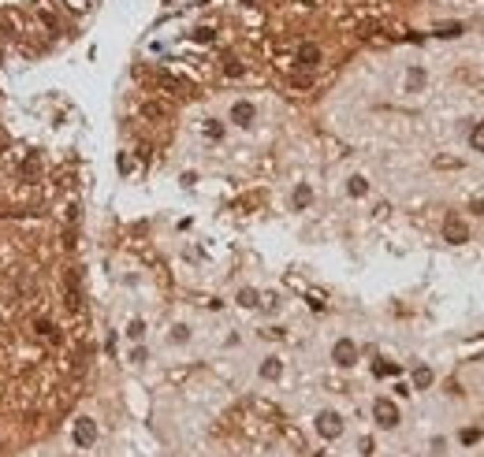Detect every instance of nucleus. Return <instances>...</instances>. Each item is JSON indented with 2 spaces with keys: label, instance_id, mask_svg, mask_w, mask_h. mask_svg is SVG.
<instances>
[{
  "label": "nucleus",
  "instance_id": "nucleus-1",
  "mask_svg": "<svg viewBox=\"0 0 484 457\" xmlns=\"http://www.w3.org/2000/svg\"><path fill=\"white\" fill-rule=\"evenodd\" d=\"M313 431L325 442H336V439L347 435V420H343V412H336V409H320L317 417H313Z\"/></svg>",
  "mask_w": 484,
  "mask_h": 457
},
{
  "label": "nucleus",
  "instance_id": "nucleus-2",
  "mask_svg": "<svg viewBox=\"0 0 484 457\" xmlns=\"http://www.w3.org/2000/svg\"><path fill=\"white\" fill-rule=\"evenodd\" d=\"M97 439H101V428H97V420L93 417H75L71 420V446L75 450H93Z\"/></svg>",
  "mask_w": 484,
  "mask_h": 457
},
{
  "label": "nucleus",
  "instance_id": "nucleus-3",
  "mask_svg": "<svg viewBox=\"0 0 484 457\" xmlns=\"http://www.w3.org/2000/svg\"><path fill=\"white\" fill-rule=\"evenodd\" d=\"M373 424H376V428H384V431H395L403 424V409L395 406L391 398H376L373 401Z\"/></svg>",
  "mask_w": 484,
  "mask_h": 457
},
{
  "label": "nucleus",
  "instance_id": "nucleus-4",
  "mask_svg": "<svg viewBox=\"0 0 484 457\" xmlns=\"http://www.w3.org/2000/svg\"><path fill=\"white\" fill-rule=\"evenodd\" d=\"M358 357H361V350H358V342H354L350 335H343V339L331 342V364L336 368H354Z\"/></svg>",
  "mask_w": 484,
  "mask_h": 457
},
{
  "label": "nucleus",
  "instance_id": "nucleus-5",
  "mask_svg": "<svg viewBox=\"0 0 484 457\" xmlns=\"http://www.w3.org/2000/svg\"><path fill=\"white\" fill-rule=\"evenodd\" d=\"M228 123L231 127H239V130H250L257 123V104L253 101H235L228 108Z\"/></svg>",
  "mask_w": 484,
  "mask_h": 457
},
{
  "label": "nucleus",
  "instance_id": "nucleus-6",
  "mask_svg": "<svg viewBox=\"0 0 484 457\" xmlns=\"http://www.w3.org/2000/svg\"><path fill=\"white\" fill-rule=\"evenodd\" d=\"M283 372H287V364H283V357H276V353H268L261 364H257V376L265 379V383H279L283 379Z\"/></svg>",
  "mask_w": 484,
  "mask_h": 457
},
{
  "label": "nucleus",
  "instance_id": "nucleus-7",
  "mask_svg": "<svg viewBox=\"0 0 484 457\" xmlns=\"http://www.w3.org/2000/svg\"><path fill=\"white\" fill-rule=\"evenodd\" d=\"M444 242H451V246L469 242V227L462 223L458 216H447V220H444Z\"/></svg>",
  "mask_w": 484,
  "mask_h": 457
},
{
  "label": "nucleus",
  "instance_id": "nucleus-8",
  "mask_svg": "<svg viewBox=\"0 0 484 457\" xmlns=\"http://www.w3.org/2000/svg\"><path fill=\"white\" fill-rule=\"evenodd\" d=\"M425 86H428V71L421 67V63H414L410 71H406V79H403V93H425Z\"/></svg>",
  "mask_w": 484,
  "mask_h": 457
},
{
  "label": "nucleus",
  "instance_id": "nucleus-9",
  "mask_svg": "<svg viewBox=\"0 0 484 457\" xmlns=\"http://www.w3.org/2000/svg\"><path fill=\"white\" fill-rule=\"evenodd\" d=\"M309 205H313V186H309V182H298V186L290 190V209H295V212H306Z\"/></svg>",
  "mask_w": 484,
  "mask_h": 457
},
{
  "label": "nucleus",
  "instance_id": "nucleus-10",
  "mask_svg": "<svg viewBox=\"0 0 484 457\" xmlns=\"http://www.w3.org/2000/svg\"><path fill=\"white\" fill-rule=\"evenodd\" d=\"M194 339V328H190V323H171V328H168V346H187Z\"/></svg>",
  "mask_w": 484,
  "mask_h": 457
},
{
  "label": "nucleus",
  "instance_id": "nucleus-11",
  "mask_svg": "<svg viewBox=\"0 0 484 457\" xmlns=\"http://www.w3.org/2000/svg\"><path fill=\"white\" fill-rule=\"evenodd\" d=\"M369 179H365V175H350L347 179V198H354V201H361V198H369Z\"/></svg>",
  "mask_w": 484,
  "mask_h": 457
},
{
  "label": "nucleus",
  "instance_id": "nucleus-12",
  "mask_svg": "<svg viewBox=\"0 0 484 457\" xmlns=\"http://www.w3.org/2000/svg\"><path fill=\"white\" fill-rule=\"evenodd\" d=\"M298 67H306V71H313L317 67V63H320V49L317 45H302V49H298Z\"/></svg>",
  "mask_w": 484,
  "mask_h": 457
},
{
  "label": "nucleus",
  "instance_id": "nucleus-13",
  "mask_svg": "<svg viewBox=\"0 0 484 457\" xmlns=\"http://www.w3.org/2000/svg\"><path fill=\"white\" fill-rule=\"evenodd\" d=\"M235 301H239L242 309H261V290H257V287H242L239 294H235Z\"/></svg>",
  "mask_w": 484,
  "mask_h": 457
},
{
  "label": "nucleus",
  "instance_id": "nucleus-14",
  "mask_svg": "<svg viewBox=\"0 0 484 457\" xmlns=\"http://www.w3.org/2000/svg\"><path fill=\"white\" fill-rule=\"evenodd\" d=\"M432 383H436V372L428 364H417L414 368V390H428Z\"/></svg>",
  "mask_w": 484,
  "mask_h": 457
},
{
  "label": "nucleus",
  "instance_id": "nucleus-15",
  "mask_svg": "<svg viewBox=\"0 0 484 457\" xmlns=\"http://www.w3.org/2000/svg\"><path fill=\"white\" fill-rule=\"evenodd\" d=\"M146 331H149V328H146V320H142V316L127 320V328H123V335L131 339V346H134V342H146Z\"/></svg>",
  "mask_w": 484,
  "mask_h": 457
},
{
  "label": "nucleus",
  "instance_id": "nucleus-16",
  "mask_svg": "<svg viewBox=\"0 0 484 457\" xmlns=\"http://www.w3.org/2000/svg\"><path fill=\"white\" fill-rule=\"evenodd\" d=\"M469 149L477 152V157H484V119L473 123V130H469Z\"/></svg>",
  "mask_w": 484,
  "mask_h": 457
},
{
  "label": "nucleus",
  "instance_id": "nucleus-17",
  "mask_svg": "<svg viewBox=\"0 0 484 457\" xmlns=\"http://www.w3.org/2000/svg\"><path fill=\"white\" fill-rule=\"evenodd\" d=\"M146 361H149V350H146L142 342H134L131 346V364H146Z\"/></svg>",
  "mask_w": 484,
  "mask_h": 457
},
{
  "label": "nucleus",
  "instance_id": "nucleus-18",
  "mask_svg": "<svg viewBox=\"0 0 484 457\" xmlns=\"http://www.w3.org/2000/svg\"><path fill=\"white\" fill-rule=\"evenodd\" d=\"M205 134L209 138H224V123L220 119H205Z\"/></svg>",
  "mask_w": 484,
  "mask_h": 457
},
{
  "label": "nucleus",
  "instance_id": "nucleus-19",
  "mask_svg": "<svg viewBox=\"0 0 484 457\" xmlns=\"http://www.w3.org/2000/svg\"><path fill=\"white\" fill-rule=\"evenodd\" d=\"M458 439H462V442H466V446H473V442H477V439H481V431H477V428H466V431H462V435H458Z\"/></svg>",
  "mask_w": 484,
  "mask_h": 457
},
{
  "label": "nucleus",
  "instance_id": "nucleus-20",
  "mask_svg": "<svg viewBox=\"0 0 484 457\" xmlns=\"http://www.w3.org/2000/svg\"><path fill=\"white\" fill-rule=\"evenodd\" d=\"M358 450H361V457H373L376 446H373V439H361V442H358Z\"/></svg>",
  "mask_w": 484,
  "mask_h": 457
},
{
  "label": "nucleus",
  "instance_id": "nucleus-21",
  "mask_svg": "<svg viewBox=\"0 0 484 457\" xmlns=\"http://www.w3.org/2000/svg\"><path fill=\"white\" fill-rule=\"evenodd\" d=\"M439 34H444V38H458V34H462V26H458V23H451V26L439 30Z\"/></svg>",
  "mask_w": 484,
  "mask_h": 457
},
{
  "label": "nucleus",
  "instance_id": "nucleus-22",
  "mask_svg": "<svg viewBox=\"0 0 484 457\" xmlns=\"http://www.w3.org/2000/svg\"><path fill=\"white\" fill-rule=\"evenodd\" d=\"M246 4H253V0H246Z\"/></svg>",
  "mask_w": 484,
  "mask_h": 457
}]
</instances>
